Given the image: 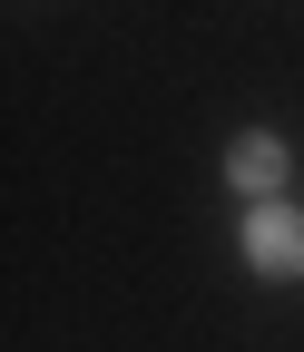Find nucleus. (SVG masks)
<instances>
[{
  "instance_id": "obj_1",
  "label": "nucleus",
  "mask_w": 304,
  "mask_h": 352,
  "mask_svg": "<svg viewBox=\"0 0 304 352\" xmlns=\"http://www.w3.org/2000/svg\"><path fill=\"white\" fill-rule=\"evenodd\" d=\"M245 254L265 264V274H304V215L294 206H255L245 215Z\"/></svg>"
},
{
  "instance_id": "obj_2",
  "label": "nucleus",
  "mask_w": 304,
  "mask_h": 352,
  "mask_svg": "<svg viewBox=\"0 0 304 352\" xmlns=\"http://www.w3.org/2000/svg\"><path fill=\"white\" fill-rule=\"evenodd\" d=\"M275 176H285V147H275V138H245V147H236V186H255V196H265Z\"/></svg>"
}]
</instances>
